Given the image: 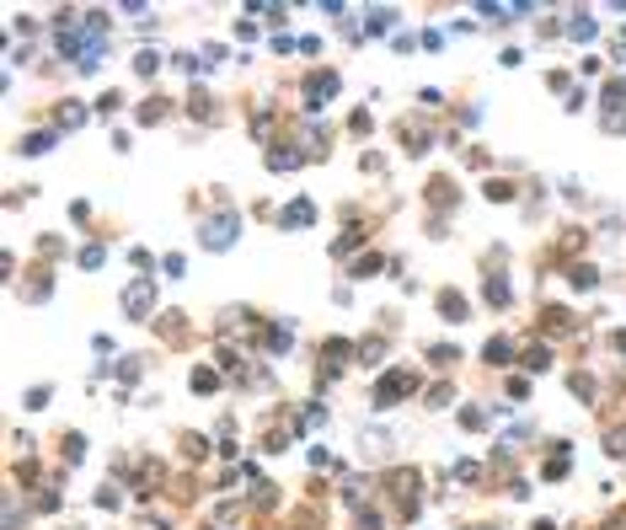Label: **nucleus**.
<instances>
[{"instance_id": "1", "label": "nucleus", "mask_w": 626, "mask_h": 530, "mask_svg": "<svg viewBox=\"0 0 626 530\" xmlns=\"http://www.w3.org/2000/svg\"><path fill=\"white\" fill-rule=\"evenodd\" d=\"M102 16H86V27H59V54L75 64V70H96L102 60Z\"/></svg>"}, {"instance_id": "2", "label": "nucleus", "mask_w": 626, "mask_h": 530, "mask_svg": "<svg viewBox=\"0 0 626 530\" xmlns=\"http://www.w3.org/2000/svg\"><path fill=\"white\" fill-rule=\"evenodd\" d=\"M150 300H156V284H150V278H134V284L123 289V316H134V322H140V316L150 311Z\"/></svg>"}, {"instance_id": "3", "label": "nucleus", "mask_w": 626, "mask_h": 530, "mask_svg": "<svg viewBox=\"0 0 626 530\" xmlns=\"http://www.w3.org/2000/svg\"><path fill=\"white\" fill-rule=\"evenodd\" d=\"M236 225H241L236 215H215L204 225V247H215V252H220V247H230V241H236Z\"/></svg>"}, {"instance_id": "4", "label": "nucleus", "mask_w": 626, "mask_h": 530, "mask_svg": "<svg viewBox=\"0 0 626 530\" xmlns=\"http://www.w3.org/2000/svg\"><path fill=\"white\" fill-rule=\"evenodd\" d=\"M402 391H412V375H391V380L375 391V402H391V397H402Z\"/></svg>"}, {"instance_id": "5", "label": "nucleus", "mask_w": 626, "mask_h": 530, "mask_svg": "<svg viewBox=\"0 0 626 530\" xmlns=\"http://www.w3.org/2000/svg\"><path fill=\"white\" fill-rule=\"evenodd\" d=\"M311 215H316L311 204H289L284 209V225H311Z\"/></svg>"}, {"instance_id": "6", "label": "nucleus", "mask_w": 626, "mask_h": 530, "mask_svg": "<svg viewBox=\"0 0 626 530\" xmlns=\"http://www.w3.org/2000/svg\"><path fill=\"white\" fill-rule=\"evenodd\" d=\"M48 145H54V134H33V140H27V156H43Z\"/></svg>"}, {"instance_id": "7", "label": "nucleus", "mask_w": 626, "mask_h": 530, "mask_svg": "<svg viewBox=\"0 0 626 530\" xmlns=\"http://www.w3.org/2000/svg\"><path fill=\"white\" fill-rule=\"evenodd\" d=\"M134 70H140V75H156L161 60H156V54H140V60H134Z\"/></svg>"}, {"instance_id": "8", "label": "nucleus", "mask_w": 626, "mask_h": 530, "mask_svg": "<svg viewBox=\"0 0 626 530\" xmlns=\"http://www.w3.org/2000/svg\"><path fill=\"white\" fill-rule=\"evenodd\" d=\"M487 300H493V305L508 300V284H503V278H493V284H487Z\"/></svg>"}]
</instances>
